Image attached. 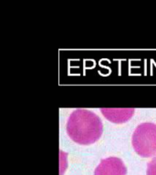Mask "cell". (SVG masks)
<instances>
[{
    "label": "cell",
    "instance_id": "6da1fadb",
    "mask_svg": "<svg viewBox=\"0 0 156 175\" xmlns=\"http://www.w3.org/2000/svg\"><path fill=\"white\" fill-rule=\"evenodd\" d=\"M102 130L100 118L86 110H77L71 113L67 124L69 136L75 142L82 145L97 141L102 134Z\"/></svg>",
    "mask_w": 156,
    "mask_h": 175
},
{
    "label": "cell",
    "instance_id": "7a4b0ae2",
    "mask_svg": "<svg viewBox=\"0 0 156 175\" xmlns=\"http://www.w3.org/2000/svg\"><path fill=\"white\" fill-rule=\"evenodd\" d=\"M132 146L142 157L156 155V125L143 123L138 126L132 135Z\"/></svg>",
    "mask_w": 156,
    "mask_h": 175
},
{
    "label": "cell",
    "instance_id": "3957f363",
    "mask_svg": "<svg viewBox=\"0 0 156 175\" xmlns=\"http://www.w3.org/2000/svg\"><path fill=\"white\" fill-rule=\"evenodd\" d=\"M126 167L122 161L116 157L104 159L95 170L94 175H125Z\"/></svg>",
    "mask_w": 156,
    "mask_h": 175
},
{
    "label": "cell",
    "instance_id": "277c9868",
    "mask_svg": "<svg viewBox=\"0 0 156 175\" xmlns=\"http://www.w3.org/2000/svg\"><path fill=\"white\" fill-rule=\"evenodd\" d=\"M105 118L115 123H122L129 121L134 113L133 109H102Z\"/></svg>",
    "mask_w": 156,
    "mask_h": 175
},
{
    "label": "cell",
    "instance_id": "5b68a950",
    "mask_svg": "<svg viewBox=\"0 0 156 175\" xmlns=\"http://www.w3.org/2000/svg\"><path fill=\"white\" fill-rule=\"evenodd\" d=\"M147 175H156V158L148 163Z\"/></svg>",
    "mask_w": 156,
    "mask_h": 175
}]
</instances>
